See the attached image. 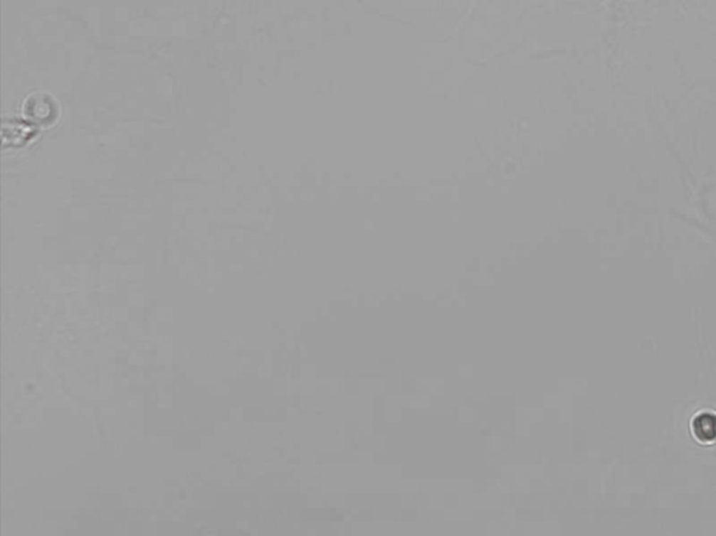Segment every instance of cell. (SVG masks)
Returning <instances> with one entry per match:
<instances>
[{
  "label": "cell",
  "mask_w": 716,
  "mask_h": 536,
  "mask_svg": "<svg viewBox=\"0 0 716 536\" xmlns=\"http://www.w3.org/2000/svg\"><path fill=\"white\" fill-rule=\"evenodd\" d=\"M693 432L695 437L704 443H711L716 440V415L701 414L693 421Z\"/></svg>",
  "instance_id": "6da1fadb"
}]
</instances>
